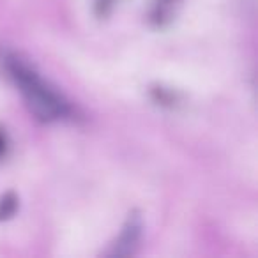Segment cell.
<instances>
[{
	"label": "cell",
	"mask_w": 258,
	"mask_h": 258,
	"mask_svg": "<svg viewBox=\"0 0 258 258\" xmlns=\"http://www.w3.org/2000/svg\"><path fill=\"white\" fill-rule=\"evenodd\" d=\"M0 66L36 118L43 122H66L76 118V110L71 101L57 90V87L44 80L43 75L20 53L2 48Z\"/></svg>",
	"instance_id": "6da1fadb"
},
{
	"label": "cell",
	"mask_w": 258,
	"mask_h": 258,
	"mask_svg": "<svg viewBox=\"0 0 258 258\" xmlns=\"http://www.w3.org/2000/svg\"><path fill=\"white\" fill-rule=\"evenodd\" d=\"M6 154H8V137H6V133L0 129V159L6 158Z\"/></svg>",
	"instance_id": "5b68a950"
},
{
	"label": "cell",
	"mask_w": 258,
	"mask_h": 258,
	"mask_svg": "<svg viewBox=\"0 0 258 258\" xmlns=\"http://www.w3.org/2000/svg\"><path fill=\"white\" fill-rule=\"evenodd\" d=\"M173 6H175V0H154L151 13L152 20L158 25H163V22H170L172 20Z\"/></svg>",
	"instance_id": "3957f363"
},
{
	"label": "cell",
	"mask_w": 258,
	"mask_h": 258,
	"mask_svg": "<svg viewBox=\"0 0 258 258\" xmlns=\"http://www.w3.org/2000/svg\"><path fill=\"white\" fill-rule=\"evenodd\" d=\"M16 209V198L11 193L6 195L2 200H0V219H8L15 214Z\"/></svg>",
	"instance_id": "277c9868"
},
{
	"label": "cell",
	"mask_w": 258,
	"mask_h": 258,
	"mask_svg": "<svg viewBox=\"0 0 258 258\" xmlns=\"http://www.w3.org/2000/svg\"><path fill=\"white\" fill-rule=\"evenodd\" d=\"M142 219L140 216L133 214L129 216L127 223L122 228L118 239L111 244V249L108 251V254H113V256H124V254H133L135 247L138 246L142 237Z\"/></svg>",
	"instance_id": "7a4b0ae2"
}]
</instances>
